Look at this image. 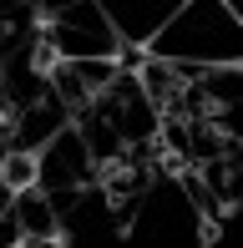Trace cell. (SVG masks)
I'll return each instance as SVG.
<instances>
[{
    "instance_id": "1",
    "label": "cell",
    "mask_w": 243,
    "mask_h": 248,
    "mask_svg": "<svg viewBox=\"0 0 243 248\" xmlns=\"http://www.w3.org/2000/svg\"><path fill=\"white\" fill-rule=\"evenodd\" d=\"M197 238H203V243H218V238H223V218H213V213H197Z\"/></svg>"
}]
</instances>
